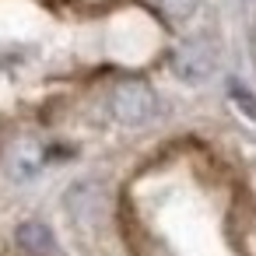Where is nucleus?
<instances>
[{"label":"nucleus","mask_w":256,"mask_h":256,"mask_svg":"<svg viewBox=\"0 0 256 256\" xmlns=\"http://www.w3.org/2000/svg\"><path fill=\"white\" fill-rule=\"evenodd\" d=\"M228 92H232V98L242 106V112H246L249 120H256V98H252V95H249V92H246L238 81H232V84H228Z\"/></svg>","instance_id":"0eeeda50"},{"label":"nucleus","mask_w":256,"mask_h":256,"mask_svg":"<svg viewBox=\"0 0 256 256\" xmlns=\"http://www.w3.org/2000/svg\"><path fill=\"white\" fill-rule=\"evenodd\" d=\"M42 162H46V151L36 140H22V144H14V151L8 158V168H11L14 179H32L42 168Z\"/></svg>","instance_id":"7ed1b4c3"},{"label":"nucleus","mask_w":256,"mask_h":256,"mask_svg":"<svg viewBox=\"0 0 256 256\" xmlns=\"http://www.w3.org/2000/svg\"><path fill=\"white\" fill-rule=\"evenodd\" d=\"M67 207H70L74 218H81V221H95L98 210H102V190H98L95 182H78V186L67 193Z\"/></svg>","instance_id":"20e7f679"},{"label":"nucleus","mask_w":256,"mask_h":256,"mask_svg":"<svg viewBox=\"0 0 256 256\" xmlns=\"http://www.w3.org/2000/svg\"><path fill=\"white\" fill-rule=\"evenodd\" d=\"M109 112L116 116V123L123 126H144L154 120L158 112V98L144 81H123L112 88L109 95Z\"/></svg>","instance_id":"f257e3e1"},{"label":"nucleus","mask_w":256,"mask_h":256,"mask_svg":"<svg viewBox=\"0 0 256 256\" xmlns=\"http://www.w3.org/2000/svg\"><path fill=\"white\" fill-rule=\"evenodd\" d=\"M18 242L28 252H53V232L42 221H25L18 224Z\"/></svg>","instance_id":"39448f33"},{"label":"nucleus","mask_w":256,"mask_h":256,"mask_svg":"<svg viewBox=\"0 0 256 256\" xmlns=\"http://www.w3.org/2000/svg\"><path fill=\"white\" fill-rule=\"evenodd\" d=\"M214 67H218V53H214V46H207V42H200V39H190V42H182V46L172 53V70H176V78H182L186 84L207 81V78L214 74Z\"/></svg>","instance_id":"f03ea898"},{"label":"nucleus","mask_w":256,"mask_h":256,"mask_svg":"<svg viewBox=\"0 0 256 256\" xmlns=\"http://www.w3.org/2000/svg\"><path fill=\"white\" fill-rule=\"evenodd\" d=\"M158 4H162V11L168 18H190L200 8V0H158Z\"/></svg>","instance_id":"423d86ee"}]
</instances>
